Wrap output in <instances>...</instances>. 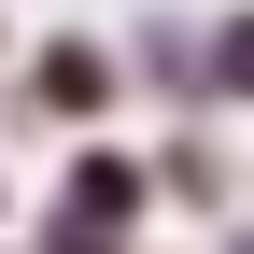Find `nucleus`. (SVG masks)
I'll list each match as a JSON object with an SVG mask.
<instances>
[{"instance_id": "f257e3e1", "label": "nucleus", "mask_w": 254, "mask_h": 254, "mask_svg": "<svg viewBox=\"0 0 254 254\" xmlns=\"http://www.w3.org/2000/svg\"><path fill=\"white\" fill-rule=\"evenodd\" d=\"M127 212H141V170H127V155H85V170L57 184V240H113Z\"/></svg>"}, {"instance_id": "f03ea898", "label": "nucleus", "mask_w": 254, "mask_h": 254, "mask_svg": "<svg viewBox=\"0 0 254 254\" xmlns=\"http://www.w3.org/2000/svg\"><path fill=\"white\" fill-rule=\"evenodd\" d=\"M99 99H113V57L99 43H57L43 57V113H99Z\"/></svg>"}, {"instance_id": "7ed1b4c3", "label": "nucleus", "mask_w": 254, "mask_h": 254, "mask_svg": "<svg viewBox=\"0 0 254 254\" xmlns=\"http://www.w3.org/2000/svg\"><path fill=\"white\" fill-rule=\"evenodd\" d=\"M198 85H212V99H254V14H226V28H212V57H198Z\"/></svg>"}, {"instance_id": "20e7f679", "label": "nucleus", "mask_w": 254, "mask_h": 254, "mask_svg": "<svg viewBox=\"0 0 254 254\" xmlns=\"http://www.w3.org/2000/svg\"><path fill=\"white\" fill-rule=\"evenodd\" d=\"M43 254H99V240H43Z\"/></svg>"}]
</instances>
